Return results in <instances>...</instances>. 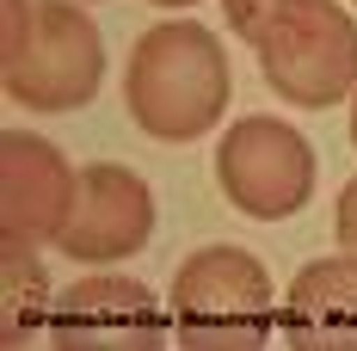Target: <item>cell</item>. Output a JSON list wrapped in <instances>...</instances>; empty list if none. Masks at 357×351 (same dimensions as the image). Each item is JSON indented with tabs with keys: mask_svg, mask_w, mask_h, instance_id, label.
I'll return each mask as SVG.
<instances>
[{
	"mask_svg": "<svg viewBox=\"0 0 357 351\" xmlns=\"http://www.w3.org/2000/svg\"><path fill=\"white\" fill-rule=\"evenodd\" d=\"M314 142L284 117H241L215 142V185L252 222H284L314 204Z\"/></svg>",
	"mask_w": 357,
	"mask_h": 351,
	"instance_id": "4",
	"label": "cell"
},
{
	"mask_svg": "<svg viewBox=\"0 0 357 351\" xmlns=\"http://www.w3.org/2000/svg\"><path fill=\"white\" fill-rule=\"evenodd\" d=\"M43 302H50V283H43V265H37V246L6 241V345H19L50 315Z\"/></svg>",
	"mask_w": 357,
	"mask_h": 351,
	"instance_id": "10",
	"label": "cell"
},
{
	"mask_svg": "<svg viewBox=\"0 0 357 351\" xmlns=\"http://www.w3.org/2000/svg\"><path fill=\"white\" fill-rule=\"evenodd\" d=\"M228 93H234L228 50L197 19L148 25L130 50V62H123V105L136 117V130L154 142L210 136L215 117L228 111Z\"/></svg>",
	"mask_w": 357,
	"mask_h": 351,
	"instance_id": "1",
	"label": "cell"
},
{
	"mask_svg": "<svg viewBox=\"0 0 357 351\" xmlns=\"http://www.w3.org/2000/svg\"><path fill=\"white\" fill-rule=\"evenodd\" d=\"M252 50L284 105L326 111L357 93V19L339 0H284Z\"/></svg>",
	"mask_w": 357,
	"mask_h": 351,
	"instance_id": "3",
	"label": "cell"
},
{
	"mask_svg": "<svg viewBox=\"0 0 357 351\" xmlns=\"http://www.w3.org/2000/svg\"><path fill=\"white\" fill-rule=\"evenodd\" d=\"M148 6H173V13H185V6H197V0H148Z\"/></svg>",
	"mask_w": 357,
	"mask_h": 351,
	"instance_id": "13",
	"label": "cell"
},
{
	"mask_svg": "<svg viewBox=\"0 0 357 351\" xmlns=\"http://www.w3.org/2000/svg\"><path fill=\"white\" fill-rule=\"evenodd\" d=\"M289 345H357V253L302 265L278 308Z\"/></svg>",
	"mask_w": 357,
	"mask_h": 351,
	"instance_id": "9",
	"label": "cell"
},
{
	"mask_svg": "<svg viewBox=\"0 0 357 351\" xmlns=\"http://www.w3.org/2000/svg\"><path fill=\"white\" fill-rule=\"evenodd\" d=\"M284 0H222V19L234 25V37H247V43H259V31H265V19L278 13Z\"/></svg>",
	"mask_w": 357,
	"mask_h": 351,
	"instance_id": "11",
	"label": "cell"
},
{
	"mask_svg": "<svg viewBox=\"0 0 357 351\" xmlns=\"http://www.w3.org/2000/svg\"><path fill=\"white\" fill-rule=\"evenodd\" d=\"M74 185H80V173L68 167V154L56 142L31 136V130L0 136V228H6V241L56 246L74 210Z\"/></svg>",
	"mask_w": 357,
	"mask_h": 351,
	"instance_id": "7",
	"label": "cell"
},
{
	"mask_svg": "<svg viewBox=\"0 0 357 351\" xmlns=\"http://www.w3.org/2000/svg\"><path fill=\"white\" fill-rule=\"evenodd\" d=\"M0 87L19 111H80L105 87V37L74 0H6Z\"/></svg>",
	"mask_w": 357,
	"mask_h": 351,
	"instance_id": "2",
	"label": "cell"
},
{
	"mask_svg": "<svg viewBox=\"0 0 357 351\" xmlns=\"http://www.w3.org/2000/svg\"><path fill=\"white\" fill-rule=\"evenodd\" d=\"M351 148H357V99H351Z\"/></svg>",
	"mask_w": 357,
	"mask_h": 351,
	"instance_id": "14",
	"label": "cell"
},
{
	"mask_svg": "<svg viewBox=\"0 0 357 351\" xmlns=\"http://www.w3.org/2000/svg\"><path fill=\"white\" fill-rule=\"evenodd\" d=\"M50 333L62 345H154L167 333V308L148 283L93 271L50 302Z\"/></svg>",
	"mask_w": 357,
	"mask_h": 351,
	"instance_id": "8",
	"label": "cell"
},
{
	"mask_svg": "<svg viewBox=\"0 0 357 351\" xmlns=\"http://www.w3.org/2000/svg\"><path fill=\"white\" fill-rule=\"evenodd\" d=\"M154 234V191L117 160L80 167L74 185V210L56 234V253H68V265H123L136 259Z\"/></svg>",
	"mask_w": 357,
	"mask_h": 351,
	"instance_id": "6",
	"label": "cell"
},
{
	"mask_svg": "<svg viewBox=\"0 0 357 351\" xmlns=\"http://www.w3.org/2000/svg\"><path fill=\"white\" fill-rule=\"evenodd\" d=\"M333 234H339V246L345 253H357V179L339 191V210H333Z\"/></svg>",
	"mask_w": 357,
	"mask_h": 351,
	"instance_id": "12",
	"label": "cell"
},
{
	"mask_svg": "<svg viewBox=\"0 0 357 351\" xmlns=\"http://www.w3.org/2000/svg\"><path fill=\"white\" fill-rule=\"evenodd\" d=\"M173 320L185 339H215V345H241L271 333V278L247 246H197L173 271Z\"/></svg>",
	"mask_w": 357,
	"mask_h": 351,
	"instance_id": "5",
	"label": "cell"
}]
</instances>
